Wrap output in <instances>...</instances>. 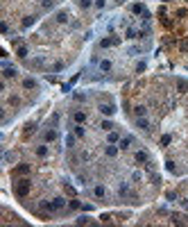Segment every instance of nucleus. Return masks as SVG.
Instances as JSON below:
<instances>
[{"mask_svg":"<svg viewBox=\"0 0 188 227\" xmlns=\"http://www.w3.org/2000/svg\"><path fill=\"white\" fill-rule=\"evenodd\" d=\"M161 23H163V25H165V27H172V21H170V18H165V16H163V18H161Z\"/></svg>","mask_w":188,"mask_h":227,"instance_id":"nucleus-33","label":"nucleus"},{"mask_svg":"<svg viewBox=\"0 0 188 227\" xmlns=\"http://www.w3.org/2000/svg\"><path fill=\"white\" fill-rule=\"evenodd\" d=\"M93 193L97 195V198H104V195H107V191H104V186H100V184H97V186L93 189Z\"/></svg>","mask_w":188,"mask_h":227,"instance_id":"nucleus-16","label":"nucleus"},{"mask_svg":"<svg viewBox=\"0 0 188 227\" xmlns=\"http://www.w3.org/2000/svg\"><path fill=\"white\" fill-rule=\"evenodd\" d=\"M107 141H109V143H118V141H120V136H118V132H109V136H107Z\"/></svg>","mask_w":188,"mask_h":227,"instance_id":"nucleus-14","label":"nucleus"},{"mask_svg":"<svg viewBox=\"0 0 188 227\" xmlns=\"http://www.w3.org/2000/svg\"><path fill=\"white\" fill-rule=\"evenodd\" d=\"M131 143H134V136H123L120 139V150H127Z\"/></svg>","mask_w":188,"mask_h":227,"instance_id":"nucleus-6","label":"nucleus"},{"mask_svg":"<svg viewBox=\"0 0 188 227\" xmlns=\"http://www.w3.org/2000/svg\"><path fill=\"white\" fill-rule=\"evenodd\" d=\"M165 168H168L170 173H177V168H175V163H172V161H165Z\"/></svg>","mask_w":188,"mask_h":227,"instance_id":"nucleus-31","label":"nucleus"},{"mask_svg":"<svg viewBox=\"0 0 188 227\" xmlns=\"http://www.w3.org/2000/svg\"><path fill=\"white\" fill-rule=\"evenodd\" d=\"M14 193L18 195V198H25V195L30 193V179H18L14 184Z\"/></svg>","mask_w":188,"mask_h":227,"instance_id":"nucleus-2","label":"nucleus"},{"mask_svg":"<svg viewBox=\"0 0 188 227\" xmlns=\"http://www.w3.org/2000/svg\"><path fill=\"white\" fill-rule=\"evenodd\" d=\"M89 223H91L89 216H79V218H77V225H89Z\"/></svg>","mask_w":188,"mask_h":227,"instance_id":"nucleus-22","label":"nucleus"},{"mask_svg":"<svg viewBox=\"0 0 188 227\" xmlns=\"http://www.w3.org/2000/svg\"><path fill=\"white\" fill-rule=\"evenodd\" d=\"M55 18H57V23H66V21H68V14H66V11H59Z\"/></svg>","mask_w":188,"mask_h":227,"instance_id":"nucleus-18","label":"nucleus"},{"mask_svg":"<svg viewBox=\"0 0 188 227\" xmlns=\"http://www.w3.org/2000/svg\"><path fill=\"white\" fill-rule=\"evenodd\" d=\"M134 111H136V116H138V118H141V116H145V114H147V109H145V107H143V104H138V107H136V109H134Z\"/></svg>","mask_w":188,"mask_h":227,"instance_id":"nucleus-19","label":"nucleus"},{"mask_svg":"<svg viewBox=\"0 0 188 227\" xmlns=\"http://www.w3.org/2000/svg\"><path fill=\"white\" fill-rule=\"evenodd\" d=\"M170 141H172V136H170V134H165V136H161V145H168Z\"/></svg>","mask_w":188,"mask_h":227,"instance_id":"nucleus-27","label":"nucleus"},{"mask_svg":"<svg viewBox=\"0 0 188 227\" xmlns=\"http://www.w3.org/2000/svg\"><path fill=\"white\" fill-rule=\"evenodd\" d=\"M75 136H84V127H82V125L75 127Z\"/></svg>","mask_w":188,"mask_h":227,"instance_id":"nucleus-32","label":"nucleus"},{"mask_svg":"<svg viewBox=\"0 0 188 227\" xmlns=\"http://www.w3.org/2000/svg\"><path fill=\"white\" fill-rule=\"evenodd\" d=\"M16 55H18L21 59H25V57H27V48H25V46H16Z\"/></svg>","mask_w":188,"mask_h":227,"instance_id":"nucleus-12","label":"nucleus"},{"mask_svg":"<svg viewBox=\"0 0 188 227\" xmlns=\"http://www.w3.org/2000/svg\"><path fill=\"white\" fill-rule=\"evenodd\" d=\"M116 43H118V39H102V41H100L102 48H109V46H116Z\"/></svg>","mask_w":188,"mask_h":227,"instance_id":"nucleus-11","label":"nucleus"},{"mask_svg":"<svg viewBox=\"0 0 188 227\" xmlns=\"http://www.w3.org/2000/svg\"><path fill=\"white\" fill-rule=\"evenodd\" d=\"M63 204H66V200L63 198H55V200H50V202H41V209H48V211H59L63 209Z\"/></svg>","mask_w":188,"mask_h":227,"instance_id":"nucleus-1","label":"nucleus"},{"mask_svg":"<svg viewBox=\"0 0 188 227\" xmlns=\"http://www.w3.org/2000/svg\"><path fill=\"white\" fill-rule=\"evenodd\" d=\"M61 68H63V64H61V62H57V64L52 66V70H61Z\"/></svg>","mask_w":188,"mask_h":227,"instance_id":"nucleus-36","label":"nucleus"},{"mask_svg":"<svg viewBox=\"0 0 188 227\" xmlns=\"http://www.w3.org/2000/svg\"><path fill=\"white\" fill-rule=\"evenodd\" d=\"M36 155H39V157H45V155H48V148H45V145H39V148H36Z\"/></svg>","mask_w":188,"mask_h":227,"instance_id":"nucleus-21","label":"nucleus"},{"mask_svg":"<svg viewBox=\"0 0 188 227\" xmlns=\"http://www.w3.org/2000/svg\"><path fill=\"white\" fill-rule=\"evenodd\" d=\"M136 125H138L141 130H145V132H150V130H152V125H150V121H147V118H143V116H141V118L136 121Z\"/></svg>","mask_w":188,"mask_h":227,"instance_id":"nucleus-4","label":"nucleus"},{"mask_svg":"<svg viewBox=\"0 0 188 227\" xmlns=\"http://www.w3.org/2000/svg\"><path fill=\"white\" fill-rule=\"evenodd\" d=\"M147 159H150V157H147L145 150H138V152H136V161H138V163H145Z\"/></svg>","mask_w":188,"mask_h":227,"instance_id":"nucleus-8","label":"nucleus"},{"mask_svg":"<svg viewBox=\"0 0 188 227\" xmlns=\"http://www.w3.org/2000/svg\"><path fill=\"white\" fill-rule=\"evenodd\" d=\"M97 109H100V111H102L104 116H113V114H116V107H113L111 102H102V104H100Z\"/></svg>","mask_w":188,"mask_h":227,"instance_id":"nucleus-3","label":"nucleus"},{"mask_svg":"<svg viewBox=\"0 0 188 227\" xmlns=\"http://www.w3.org/2000/svg\"><path fill=\"white\" fill-rule=\"evenodd\" d=\"M104 152H107V157H116V155H118V148H113V145H109V148H107Z\"/></svg>","mask_w":188,"mask_h":227,"instance_id":"nucleus-20","label":"nucleus"},{"mask_svg":"<svg viewBox=\"0 0 188 227\" xmlns=\"http://www.w3.org/2000/svg\"><path fill=\"white\" fill-rule=\"evenodd\" d=\"M102 130L111 132V130H113V123H111V121H104V123H102Z\"/></svg>","mask_w":188,"mask_h":227,"instance_id":"nucleus-25","label":"nucleus"},{"mask_svg":"<svg viewBox=\"0 0 188 227\" xmlns=\"http://www.w3.org/2000/svg\"><path fill=\"white\" fill-rule=\"evenodd\" d=\"M66 143H68V148H73V145H75V136L68 134V136H66Z\"/></svg>","mask_w":188,"mask_h":227,"instance_id":"nucleus-28","label":"nucleus"},{"mask_svg":"<svg viewBox=\"0 0 188 227\" xmlns=\"http://www.w3.org/2000/svg\"><path fill=\"white\" fill-rule=\"evenodd\" d=\"M68 207H70V209H79L82 204H79V200H70V202H68Z\"/></svg>","mask_w":188,"mask_h":227,"instance_id":"nucleus-29","label":"nucleus"},{"mask_svg":"<svg viewBox=\"0 0 188 227\" xmlns=\"http://www.w3.org/2000/svg\"><path fill=\"white\" fill-rule=\"evenodd\" d=\"M2 75H5L7 80H9V77H16V68H11V66H5V73H2Z\"/></svg>","mask_w":188,"mask_h":227,"instance_id":"nucleus-13","label":"nucleus"},{"mask_svg":"<svg viewBox=\"0 0 188 227\" xmlns=\"http://www.w3.org/2000/svg\"><path fill=\"white\" fill-rule=\"evenodd\" d=\"M177 89H179V93H186V89H188V82L179 80V82H177Z\"/></svg>","mask_w":188,"mask_h":227,"instance_id":"nucleus-17","label":"nucleus"},{"mask_svg":"<svg viewBox=\"0 0 188 227\" xmlns=\"http://www.w3.org/2000/svg\"><path fill=\"white\" fill-rule=\"evenodd\" d=\"M73 121H75V123H84V121H86V114H84V111H75V114H73Z\"/></svg>","mask_w":188,"mask_h":227,"instance_id":"nucleus-9","label":"nucleus"},{"mask_svg":"<svg viewBox=\"0 0 188 227\" xmlns=\"http://www.w3.org/2000/svg\"><path fill=\"white\" fill-rule=\"evenodd\" d=\"M57 136H59L57 130H48L45 132V141H48V143H50V141H57Z\"/></svg>","mask_w":188,"mask_h":227,"instance_id":"nucleus-10","label":"nucleus"},{"mask_svg":"<svg viewBox=\"0 0 188 227\" xmlns=\"http://www.w3.org/2000/svg\"><path fill=\"white\" fill-rule=\"evenodd\" d=\"M32 23H34V16H25V18H23V25H25V27H30Z\"/></svg>","mask_w":188,"mask_h":227,"instance_id":"nucleus-26","label":"nucleus"},{"mask_svg":"<svg viewBox=\"0 0 188 227\" xmlns=\"http://www.w3.org/2000/svg\"><path fill=\"white\" fill-rule=\"evenodd\" d=\"M27 173H30V166H27V163L16 166V170H14V175H27Z\"/></svg>","mask_w":188,"mask_h":227,"instance_id":"nucleus-7","label":"nucleus"},{"mask_svg":"<svg viewBox=\"0 0 188 227\" xmlns=\"http://www.w3.org/2000/svg\"><path fill=\"white\" fill-rule=\"evenodd\" d=\"M127 39H136V32L134 30H127Z\"/></svg>","mask_w":188,"mask_h":227,"instance_id":"nucleus-35","label":"nucleus"},{"mask_svg":"<svg viewBox=\"0 0 188 227\" xmlns=\"http://www.w3.org/2000/svg\"><path fill=\"white\" fill-rule=\"evenodd\" d=\"M136 70H138V73H143V70H145V62H141V64L136 66Z\"/></svg>","mask_w":188,"mask_h":227,"instance_id":"nucleus-34","label":"nucleus"},{"mask_svg":"<svg viewBox=\"0 0 188 227\" xmlns=\"http://www.w3.org/2000/svg\"><path fill=\"white\" fill-rule=\"evenodd\" d=\"M181 50H184V52H188V41H184V43H181Z\"/></svg>","mask_w":188,"mask_h":227,"instance_id":"nucleus-38","label":"nucleus"},{"mask_svg":"<svg viewBox=\"0 0 188 227\" xmlns=\"http://www.w3.org/2000/svg\"><path fill=\"white\" fill-rule=\"evenodd\" d=\"M95 7H97V9H102V7H104V0H95Z\"/></svg>","mask_w":188,"mask_h":227,"instance_id":"nucleus-37","label":"nucleus"},{"mask_svg":"<svg viewBox=\"0 0 188 227\" xmlns=\"http://www.w3.org/2000/svg\"><path fill=\"white\" fill-rule=\"evenodd\" d=\"M9 104H14V107H16V104H21V98H18V96H11V98H9Z\"/></svg>","mask_w":188,"mask_h":227,"instance_id":"nucleus-30","label":"nucleus"},{"mask_svg":"<svg viewBox=\"0 0 188 227\" xmlns=\"http://www.w3.org/2000/svg\"><path fill=\"white\" fill-rule=\"evenodd\" d=\"M131 11H134V14H143V5H141V2H136V5L131 7Z\"/></svg>","mask_w":188,"mask_h":227,"instance_id":"nucleus-23","label":"nucleus"},{"mask_svg":"<svg viewBox=\"0 0 188 227\" xmlns=\"http://www.w3.org/2000/svg\"><path fill=\"white\" fill-rule=\"evenodd\" d=\"M23 89H27V91L36 89V80H34V77H25V80H23Z\"/></svg>","mask_w":188,"mask_h":227,"instance_id":"nucleus-5","label":"nucleus"},{"mask_svg":"<svg viewBox=\"0 0 188 227\" xmlns=\"http://www.w3.org/2000/svg\"><path fill=\"white\" fill-rule=\"evenodd\" d=\"M91 5H93V0H79V7H82V9H89Z\"/></svg>","mask_w":188,"mask_h":227,"instance_id":"nucleus-24","label":"nucleus"},{"mask_svg":"<svg viewBox=\"0 0 188 227\" xmlns=\"http://www.w3.org/2000/svg\"><path fill=\"white\" fill-rule=\"evenodd\" d=\"M100 70H102V73H109V70H111V62H107V59L100 62Z\"/></svg>","mask_w":188,"mask_h":227,"instance_id":"nucleus-15","label":"nucleus"}]
</instances>
